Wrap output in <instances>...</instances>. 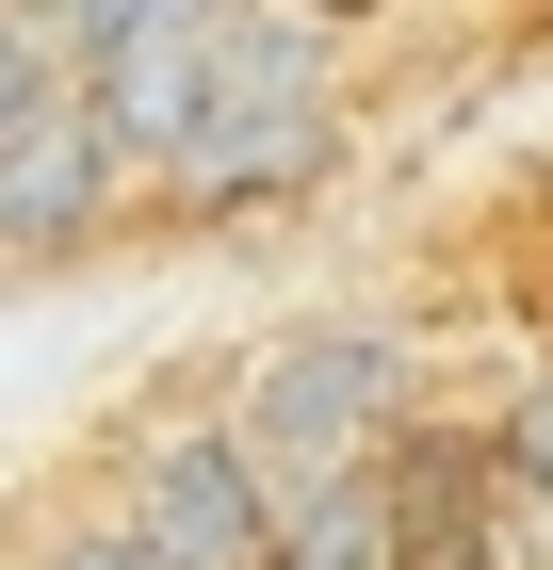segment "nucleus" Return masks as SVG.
I'll use <instances>...</instances> for the list:
<instances>
[{"instance_id":"nucleus-5","label":"nucleus","mask_w":553,"mask_h":570,"mask_svg":"<svg viewBox=\"0 0 553 570\" xmlns=\"http://www.w3.org/2000/svg\"><path fill=\"white\" fill-rule=\"evenodd\" d=\"M488 489H521V505H553V358L521 375L505 407H488Z\"/></svg>"},{"instance_id":"nucleus-1","label":"nucleus","mask_w":553,"mask_h":570,"mask_svg":"<svg viewBox=\"0 0 553 570\" xmlns=\"http://www.w3.org/2000/svg\"><path fill=\"white\" fill-rule=\"evenodd\" d=\"M326 17L309 0H228L213 17V66H196V115H179V147L147 179H179V196H294L309 164H326Z\"/></svg>"},{"instance_id":"nucleus-7","label":"nucleus","mask_w":553,"mask_h":570,"mask_svg":"<svg viewBox=\"0 0 553 570\" xmlns=\"http://www.w3.org/2000/svg\"><path fill=\"white\" fill-rule=\"evenodd\" d=\"M33 570H147V554H130V538H115V522H98V538H49V554H33Z\"/></svg>"},{"instance_id":"nucleus-8","label":"nucleus","mask_w":553,"mask_h":570,"mask_svg":"<svg viewBox=\"0 0 553 570\" xmlns=\"http://www.w3.org/2000/svg\"><path fill=\"white\" fill-rule=\"evenodd\" d=\"M196 17H228V0H196Z\"/></svg>"},{"instance_id":"nucleus-4","label":"nucleus","mask_w":553,"mask_h":570,"mask_svg":"<svg viewBox=\"0 0 553 570\" xmlns=\"http://www.w3.org/2000/svg\"><path fill=\"white\" fill-rule=\"evenodd\" d=\"M115 196H130V147L82 115V82L33 98L0 131V262H82L98 228H115Z\"/></svg>"},{"instance_id":"nucleus-6","label":"nucleus","mask_w":553,"mask_h":570,"mask_svg":"<svg viewBox=\"0 0 553 570\" xmlns=\"http://www.w3.org/2000/svg\"><path fill=\"white\" fill-rule=\"evenodd\" d=\"M33 98H66V33H49L33 0H0V131H17Z\"/></svg>"},{"instance_id":"nucleus-2","label":"nucleus","mask_w":553,"mask_h":570,"mask_svg":"<svg viewBox=\"0 0 553 570\" xmlns=\"http://www.w3.org/2000/svg\"><path fill=\"white\" fill-rule=\"evenodd\" d=\"M407 424V343L391 326H277L245 375V440L277 473H342V456H375Z\"/></svg>"},{"instance_id":"nucleus-3","label":"nucleus","mask_w":553,"mask_h":570,"mask_svg":"<svg viewBox=\"0 0 553 570\" xmlns=\"http://www.w3.org/2000/svg\"><path fill=\"white\" fill-rule=\"evenodd\" d=\"M115 538L147 570H260V538H277V456H260L245 424H179L130 456V505Z\"/></svg>"}]
</instances>
